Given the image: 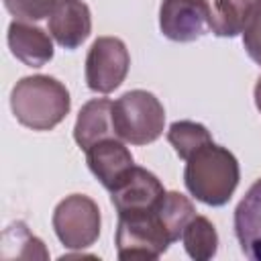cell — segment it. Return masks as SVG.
Wrapping results in <instances>:
<instances>
[{"mask_svg": "<svg viewBox=\"0 0 261 261\" xmlns=\"http://www.w3.org/2000/svg\"><path fill=\"white\" fill-rule=\"evenodd\" d=\"M239 179L241 171L237 157L212 141L186 161L184 184L196 200L208 206H224L232 198Z\"/></svg>", "mask_w": 261, "mask_h": 261, "instance_id": "cell-1", "label": "cell"}, {"mask_svg": "<svg viewBox=\"0 0 261 261\" xmlns=\"http://www.w3.org/2000/svg\"><path fill=\"white\" fill-rule=\"evenodd\" d=\"M10 108L22 126L51 130L67 116L71 98L59 80L51 75H27L12 88Z\"/></svg>", "mask_w": 261, "mask_h": 261, "instance_id": "cell-2", "label": "cell"}, {"mask_svg": "<svg viewBox=\"0 0 261 261\" xmlns=\"http://www.w3.org/2000/svg\"><path fill=\"white\" fill-rule=\"evenodd\" d=\"M116 137L130 145H149L163 135L165 110L159 98L147 90H130L112 102Z\"/></svg>", "mask_w": 261, "mask_h": 261, "instance_id": "cell-3", "label": "cell"}, {"mask_svg": "<svg viewBox=\"0 0 261 261\" xmlns=\"http://www.w3.org/2000/svg\"><path fill=\"white\" fill-rule=\"evenodd\" d=\"M53 230L67 249L92 247L100 237L98 204L84 194L63 198L53 210Z\"/></svg>", "mask_w": 261, "mask_h": 261, "instance_id": "cell-4", "label": "cell"}, {"mask_svg": "<svg viewBox=\"0 0 261 261\" xmlns=\"http://www.w3.org/2000/svg\"><path fill=\"white\" fill-rule=\"evenodd\" d=\"M114 243H116L118 259H122V261L157 259L171 245L155 210H151L147 214L118 216Z\"/></svg>", "mask_w": 261, "mask_h": 261, "instance_id": "cell-5", "label": "cell"}, {"mask_svg": "<svg viewBox=\"0 0 261 261\" xmlns=\"http://www.w3.org/2000/svg\"><path fill=\"white\" fill-rule=\"evenodd\" d=\"M130 55L118 37H98L86 57V84L92 92L110 94L126 77Z\"/></svg>", "mask_w": 261, "mask_h": 261, "instance_id": "cell-6", "label": "cell"}, {"mask_svg": "<svg viewBox=\"0 0 261 261\" xmlns=\"http://www.w3.org/2000/svg\"><path fill=\"white\" fill-rule=\"evenodd\" d=\"M163 194L165 188L155 173L147 171L145 167L133 165L110 190V200L118 216H135L155 210Z\"/></svg>", "mask_w": 261, "mask_h": 261, "instance_id": "cell-7", "label": "cell"}, {"mask_svg": "<svg viewBox=\"0 0 261 261\" xmlns=\"http://www.w3.org/2000/svg\"><path fill=\"white\" fill-rule=\"evenodd\" d=\"M159 29L175 43H192L206 35V0H163L159 6Z\"/></svg>", "mask_w": 261, "mask_h": 261, "instance_id": "cell-8", "label": "cell"}, {"mask_svg": "<svg viewBox=\"0 0 261 261\" xmlns=\"http://www.w3.org/2000/svg\"><path fill=\"white\" fill-rule=\"evenodd\" d=\"M86 161L94 177L110 192L122 175L135 165V159L126 145L118 137L102 139L86 151Z\"/></svg>", "mask_w": 261, "mask_h": 261, "instance_id": "cell-9", "label": "cell"}, {"mask_svg": "<svg viewBox=\"0 0 261 261\" xmlns=\"http://www.w3.org/2000/svg\"><path fill=\"white\" fill-rule=\"evenodd\" d=\"M49 33L63 49H77L92 33V14L82 0H61L49 14Z\"/></svg>", "mask_w": 261, "mask_h": 261, "instance_id": "cell-10", "label": "cell"}, {"mask_svg": "<svg viewBox=\"0 0 261 261\" xmlns=\"http://www.w3.org/2000/svg\"><path fill=\"white\" fill-rule=\"evenodd\" d=\"M234 234L251 261H261V179H257L234 208Z\"/></svg>", "mask_w": 261, "mask_h": 261, "instance_id": "cell-11", "label": "cell"}, {"mask_svg": "<svg viewBox=\"0 0 261 261\" xmlns=\"http://www.w3.org/2000/svg\"><path fill=\"white\" fill-rule=\"evenodd\" d=\"M8 47L12 55L29 67H43L53 59L51 37L27 20H12L8 27Z\"/></svg>", "mask_w": 261, "mask_h": 261, "instance_id": "cell-12", "label": "cell"}, {"mask_svg": "<svg viewBox=\"0 0 261 261\" xmlns=\"http://www.w3.org/2000/svg\"><path fill=\"white\" fill-rule=\"evenodd\" d=\"M116 137L112 122V102L108 98H94L80 108L73 126V139L80 149L88 151L94 143L102 139Z\"/></svg>", "mask_w": 261, "mask_h": 261, "instance_id": "cell-13", "label": "cell"}, {"mask_svg": "<svg viewBox=\"0 0 261 261\" xmlns=\"http://www.w3.org/2000/svg\"><path fill=\"white\" fill-rule=\"evenodd\" d=\"M208 29L216 37H237L243 33L251 0H206Z\"/></svg>", "mask_w": 261, "mask_h": 261, "instance_id": "cell-14", "label": "cell"}, {"mask_svg": "<svg viewBox=\"0 0 261 261\" xmlns=\"http://www.w3.org/2000/svg\"><path fill=\"white\" fill-rule=\"evenodd\" d=\"M155 212H157V218L163 224L171 243H175L184 234V228L196 216L194 204L190 202L188 196H184L179 192H165L161 202L157 204Z\"/></svg>", "mask_w": 261, "mask_h": 261, "instance_id": "cell-15", "label": "cell"}, {"mask_svg": "<svg viewBox=\"0 0 261 261\" xmlns=\"http://www.w3.org/2000/svg\"><path fill=\"white\" fill-rule=\"evenodd\" d=\"M186 253L196 261L212 259L218 251V234L206 216H194L181 234Z\"/></svg>", "mask_w": 261, "mask_h": 261, "instance_id": "cell-16", "label": "cell"}, {"mask_svg": "<svg viewBox=\"0 0 261 261\" xmlns=\"http://www.w3.org/2000/svg\"><path fill=\"white\" fill-rule=\"evenodd\" d=\"M167 141L179 155V159L188 161L200 147L212 141L208 128L194 120H175L167 128Z\"/></svg>", "mask_w": 261, "mask_h": 261, "instance_id": "cell-17", "label": "cell"}, {"mask_svg": "<svg viewBox=\"0 0 261 261\" xmlns=\"http://www.w3.org/2000/svg\"><path fill=\"white\" fill-rule=\"evenodd\" d=\"M2 243H14L18 245L16 251L10 255V259H47L49 253L41 239L31 234L24 222H12L2 232Z\"/></svg>", "mask_w": 261, "mask_h": 261, "instance_id": "cell-18", "label": "cell"}, {"mask_svg": "<svg viewBox=\"0 0 261 261\" xmlns=\"http://www.w3.org/2000/svg\"><path fill=\"white\" fill-rule=\"evenodd\" d=\"M243 45L247 55L261 65V0H253L245 27H243Z\"/></svg>", "mask_w": 261, "mask_h": 261, "instance_id": "cell-19", "label": "cell"}, {"mask_svg": "<svg viewBox=\"0 0 261 261\" xmlns=\"http://www.w3.org/2000/svg\"><path fill=\"white\" fill-rule=\"evenodd\" d=\"M61 0H4L6 10L16 16V20H41L53 12Z\"/></svg>", "mask_w": 261, "mask_h": 261, "instance_id": "cell-20", "label": "cell"}, {"mask_svg": "<svg viewBox=\"0 0 261 261\" xmlns=\"http://www.w3.org/2000/svg\"><path fill=\"white\" fill-rule=\"evenodd\" d=\"M255 104H257V108H259V112H261V77H259L257 84H255Z\"/></svg>", "mask_w": 261, "mask_h": 261, "instance_id": "cell-21", "label": "cell"}]
</instances>
